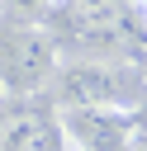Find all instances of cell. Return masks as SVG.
<instances>
[{"mask_svg": "<svg viewBox=\"0 0 147 151\" xmlns=\"http://www.w3.org/2000/svg\"><path fill=\"white\" fill-rule=\"evenodd\" d=\"M62 99H66L71 109H100V104L114 99V80H109V71H100V66H76V71H66V80H62Z\"/></svg>", "mask_w": 147, "mask_h": 151, "instance_id": "3", "label": "cell"}, {"mask_svg": "<svg viewBox=\"0 0 147 151\" xmlns=\"http://www.w3.org/2000/svg\"><path fill=\"white\" fill-rule=\"evenodd\" d=\"M0 151H66L62 123H47L38 113H9L0 123Z\"/></svg>", "mask_w": 147, "mask_h": 151, "instance_id": "1", "label": "cell"}, {"mask_svg": "<svg viewBox=\"0 0 147 151\" xmlns=\"http://www.w3.org/2000/svg\"><path fill=\"white\" fill-rule=\"evenodd\" d=\"M47 71H52V47H47V38L24 33V38L9 42V76H14L19 85H43Z\"/></svg>", "mask_w": 147, "mask_h": 151, "instance_id": "2", "label": "cell"}, {"mask_svg": "<svg viewBox=\"0 0 147 151\" xmlns=\"http://www.w3.org/2000/svg\"><path fill=\"white\" fill-rule=\"evenodd\" d=\"M142 5H147V0H142Z\"/></svg>", "mask_w": 147, "mask_h": 151, "instance_id": "4", "label": "cell"}]
</instances>
